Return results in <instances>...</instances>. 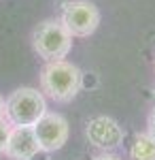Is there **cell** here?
Instances as JSON below:
<instances>
[{"label":"cell","instance_id":"1","mask_svg":"<svg viewBox=\"0 0 155 160\" xmlns=\"http://www.w3.org/2000/svg\"><path fill=\"white\" fill-rule=\"evenodd\" d=\"M83 88V73L68 60L47 62L40 71V90L58 102L72 100Z\"/></svg>","mask_w":155,"mask_h":160},{"label":"cell","instance_id":"2","mask_svg":"<svg viewBox=\"0 0 155 160\" xmlns=\"http://www.w3.org/2000/svg\"><path fill=\"white\" fill-rule=\"evenodd\" d=\"M47 113V100L36 88H17L4 100V120L11 126H34Z\"/></svg>","mask_w":155,"mask_h":160},{"label":"cell","instance_id":"3","mask_svg":"<svg viewBox=\"0 0 155 160\" xmlns=\"http://www.w3.org/2000/svg\"><path fill=\"white\" fill-rule=\"evenodd\" d=\"M32 47L45 62L64 60L72 49V37L60 19H45L32 32Z\"/></svg>","mask_w":155,"mask_h":160},{"label":"cell","instance_id":"4","mask_svg":"<svg viewBox=\"0 0 155 160\" xmlns=\"http://www.w3.org/2000/svg\"><path fill=\"white\" fill-rule=\"evenodd\" d=\"M60 22L70 32V37L85 38L98 30V26H100V11L89 0H66L62 4Z\"/></svg>","mask_w":155,"mask_h":160},{"label":"cell","instance_id":"5","mask_svg":"<svg viewBox=\"0 0 155 160\" xmlns=\"http://www.w3.org/2000/svg\"><path fill=\"white\" fill-rule=\"evenodd\" d=\"M85 137L94 148L102 152H113L123 143L125 130L121 128V124L110 118V115H96L85 124Z\"/></svg>","mask_w":155,"mask_h":160},{"label":"cell","instance_id":"6","mask_svg":"<svg viewBox=\"0 0 155 160\" xmlns=\"http://www.w3.org/2000/svg\"><path fill=\"white\" fill-rule=\"evenodd\" d=\"M32 128H34L36 141L40 145V152L62 149L68 141V135H70V126L66 122V118L60 113H53V111H47Z\"/></svg>","mask_w":155,"mask_h":160},{"label":"cell","instance_id":"7","mask_svg":"<svg viewBox=\"0 0 155 160\" xmlns=\"http://www.w3.org/2000/svg\"><path fill=\"white\" fill-rule=\"evenodd\" d=\"M4 154L11 160H32L40 154V145L36 141L32 126H11L7 139Z\"/></svg>","mask_w":155,"mask_h":160},{"label":"cell","instance_id":"8","mask_svg":"<svg viewBox=\"0 0 155 160\" xmlns=\"http://www.w3.org/2000/svg\"><path fill=\"white\" fill-rule=\"evenodd\" d=\"M130 160H155V139L149 132H136L130 145Z\"/></svg>","mask_w":155,"mask_h":160},{"label":"cell","instance_id":"9","mask_svg":"<svg viewBox=\"0 0 155 160\" xmlns=\"http://www.w3.org/2000/svg\"><path fill=\"white\" fill-rule=\"evenodd\" d=\"M9 132H11V124L7 122L4 118L0 120V154H4V148H7V139H9Z\"/></svg>","mask_w":155,"mask_h":160},{"label":"cell","instance_id":"10","mask_svg":"<svg viewBox=\"0 0 155 160\" xmlns=\"http://www.w3.org/2000/svg\"><path fill=\"white\" fill-rule=\"evenodd\" d=\"M147 126H149V128H147V132L155 139V107L151 109V113H149V122H147Z\"/></svg>","mask_w":155,"mask_h":160},{"label":"cell","instance_id":"11","mask_svg":"<svg viewBox=\"0 0 155 160\" xmlns=\"http://www.w3.org/2000/svg\"><path fill=\"white\" fill-rule=\"evenodd\" d=\"M94 160H121V158H119V156H115V154H108V152H104V154L96 156Z\"/></svg>","mask_w":155,"mask_h":160},{"label":"cell","instance_id":"12","mask_svg":"<svg viewBox=\"0 0 155 160\" xmlns=\"http://www.w3.org/2000/svg\"><path fill=\"white\" fill-rule=\"evenodd\" d=\"M4 118V98L0 96V120Z\"/></svg>","mask_w":155,"mask_h":160}]
</instances>
